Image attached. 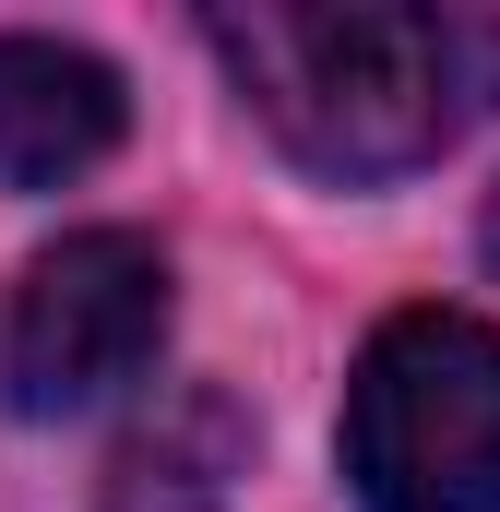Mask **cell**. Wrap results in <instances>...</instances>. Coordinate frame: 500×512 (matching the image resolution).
<instances>
[{
  "label": "cell",
  "mask_w": 500,
  "mask_h": 512,
  "mask_svg": "<svg viewBox=\"0 0 500 512\" xmlns=\"http://www.w3.org/2000/svg\"><path fill=\"white\" fill-rule=\"evenodd\" d=\"M239 465H250V417H239L215 382H191V393L120 453V512H215Z\"/></svg>",
  "instance_id": "cell-5"
},
{
  "label": "cell",
  "mask_w": 500,
  "mask_h": 512,
  "mask_svg": "<svg viewBox=\"0 0 500 512\" xmlns=\"http://www.w3.org/2000/svg\"><path fill=\"white\" fill-rule=\"evenodd\" d=\"M489 274H500V191H489Z\"/></svg>",
  "instance_id": "cell-6"
},
{
  "label": "cell",
  "mask_w": 500,
  "mask_h": 512,
  "mask_svg": "<svg viewBox=\"0 0 500 512\" xmlns=\"http://www.w3.org/2000/svg\"><path fill=\"white\" fill-rule=\"evenodd\" d=\"M346 477L370 512H500V334L393 310L346 382Z\"/></svg>",
  "instance_id": "cell-2"
},
{
  "label": "cell",
  "mask_w": 500,
  "mask_h": 512,
  "mask_svg": "<svg viewBox=\"0 0 500 512\" xmlns=\"http://www.w3.org/2000/svg\"><path fill=\"white\" fill-rule=\"evenodd\" d=\"M167 346V262L131 227H72L12 298V417H84Z\"/></svg>",
  "instance_id": "cell-3"
},
{
  "label": "cell",
  "mask_w": 500,
  "mask_h": 512,
  "mask_svg": "<svg viewBox=\"0 0 500 512\" xmlns=\"http://www.w3.org/2000/svg\"><path fill=\"white\" fill-rule=\"evenodd\" d=\"M131 96L96 48H60V36H0V191H48V179H84L108 143H120Z\"/></svg>",
  "instance_id": "cell-4"
},
{
  "label": "cell",
  "mask_w": 500,
  "mask_h": 512,
  "mask_svg": "<svg viewBox=\"0 0 500 512\" xmlns=\"http://www.w3.org/2000/svg\"><path fill=\"white\" fill-rule=\"evenodd\" d=\"M239 96L310 179H405L453 155L465 120L500 108V24L489 12H215L203 24Z\"/></svg>",
  "instance_id": "cell-1"
}]
</instances>
